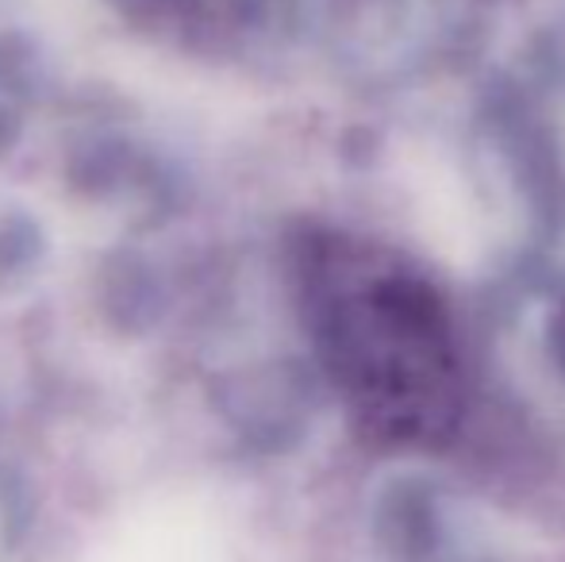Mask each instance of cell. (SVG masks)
<instances>
[{
	"label": "cell",
	"instance_id": "1",
	"mask_svg": "<svg viewBox=\"0 0 565 562\" xmlns=\"http://www.w3.org/2000/svg\"><path fill=\"white\" fill-rule=\"evenodd\" d=\"M320 339L342 390L385 435L424 443L458 421L461 370L443 300L393 258L358 247L331 258Z\"/></svg>",
	"mask_w": 565,
	"mask_h": 562
}]
</instances>
